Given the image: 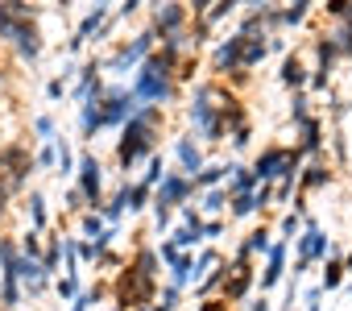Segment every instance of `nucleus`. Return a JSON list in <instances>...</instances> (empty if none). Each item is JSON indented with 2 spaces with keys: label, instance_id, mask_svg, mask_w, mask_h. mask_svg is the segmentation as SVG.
Returning <instances> with one entry per match:
<instances>
[{
  "label": "nucleus",
  "instance_id": "1",
  "mask_svg": "<svg viewBox=\"0 0 352 311\" xmlns=\"http://www.w3.org/2000/svg\"><path fill=\"white\" fill-rule=\"evenodd\" d=\"M166 120V108H137L124 125H120V137H116V167L124 171H137L141 162H149L157 153V129Z\"/></svg>",
  "mask_w": 352,
  "mask_h": 311
},
{
  "label": "nucleus",
  "instance_id": "2",
  "mask_svg": "<svg viewBox=\"0 0 352 311\" xmlns=\"http://www.w3.org/2000/svg\"><path fill=\"white\" fill-rule=\"evenodd\" d=\"M174 54L166 50H153L137 71H133V83H129V96L141 104V108H166L174 96H179V83H174Z\"/></svg>",
  "mask_w": 352,
  "mask_h": 311
},
{
  "label": "nucleus",
  "instance_id": "3",
  "mask_svg": "<svg viewBox=\"0 0 352 311\" xmlns=\"http://www.w3.org/2000/svg\"><path fill=\"white\" fill-rule=\"evenodd\" d=\"M0 42H9L17 50L21 63H38L42 50H46V38L30 13V5H21V0H9V5H0Z\"/></svg>",
  "mask_w": 352,
  "mask_h": 311
},
{
  "label": "nucleus",
  "instance_id": "4",
  "mask_svg": "<svg viewBox=\"0 0 352 311\" xmlns=\"http://www.w3.org/2000/svg\"><path fill=\"white\" fill-rule=\"evenodd\" d=\"M212 100H216V83H212V79L195 83V92H191V100H187V120L195 125V133H199L208 145H220V141L228 137V125H224V116H220V104H212Z\"/></svg>",
  "mask_w": 352,
  "mask_h": 311
},
{
  "label": "nucleus",
  "instance_id": "5",
  "mask_svg": "<svg viewBox=\"0 0 352 311\" xmlns=\"http://www.w3.org/2000/svg\"><path fill=\"white\" fill-rule=\"evenodd\" d=\"M298 167H302V153H298L294 145H282V141L265 145L257 158L249 162V171H253V179H257L261 187H274V183H282V179H298Z\"/></svg>",
  "mask_w": 352,
  "mask_h": 311
},
{
  "label": "nucleus",
  "instance_id": "6",
  "mask_svg": "<svg viewBox=\"0 0 352 311\" xmlns=\"http://www.w3.org/2000/svg\"><path fill=\"white\" fill-rule=\"evenodd\" d=\"M327 257H331V237L319 228L315 216H307L302 220V233L294 237V266H286V274L290 278H302L311 266H323Z\"/></svg>",
  "mask_w": 352,
  "mask_h": 311
},
{
  "label": "nucleus",
  "instance_id": "7",
  "mask_svg": "<svg viewBox=\"0 0 352 311\" xmlns=\"http://www.w3.org/2000/svg\"><path fill=\"white\" fill-rule=\"evenodd\" d=\"M153 50H157V34H153V30H141V34L124 38L108 58H100V71H108V75H129V71H137Z\"/></svg>",
  "mask_w": 352,
  "mask_h": 311
},
{
  "label": "nucleus",
  "instance_id": "8",
  "mask_svg": "<svg viewBox=\"0 0 352 311\" xmlns=\"http://www.w3.org/2000/svg\"><path fill=\"white\" fill-rule=\"evenodd\" d=\"M96 108H100V129H120L141 104L129 96L124 83H104V92L96 96Z\"/></svg>",
  "mask_w": 352,
  "mask_h": 311
},
{
  "label": "nucleus",
  "instance_id": "9",
  "mask_svg": "<svg viewBox=\"0 0 352 311\" xmlns=\"http://www.w3.org/2000/svg\"><path fill=\"white\" fill-rule=\"evenodd\" d=\"M75 191L83 195V204H87V212H96L100 204H104V162H100V153H91V149H83L79 153V167H75Z\"/></svg>",
  "mask_w": 352,
  "mask_h": 311
},
{
  "label": "nucleus",
  "instance_id": "10",
  "mask_svg": "<svg viewBox=\"0 0 352 311\" xmlns=\"http://www.w3.org/2000/svg\"><path fill=\"white\" fill-rule=\"evenodd\" d=\"M170 153H174V162H179L174 171L187 175V179H195V175L208 167V153H204V145H199L191 133H179V137H174V141H170Z\"/></svg>",
  "mask_w": 352,
  "mask_h": 311
},
{
  "label": "nucleus",
  "instance_id": "11",
  "mask_svg": "<svg viewBox=\"0 0 352 311\" xmlns=\"http://www.w3.org/2000/svg\"><path fill=\"white\" fill-rule=\"evenodd\" d=\"M245 42H249V34H241V30L232 38H220L212 46V71L216 75H236L241 63H245Z\"/></svg>",
  "mask_w": 352,
  "mask_h": 311
},
{
  "label": "nucleus",
  "instance_id": "12",
  "mask_svg": "<svg viewBox=\"0 0 352 311\" xmlns=\"http://www.w3.org/2000/svg\"><path fill=\"white\" fill-rule=\"evenodd\" d=\"M149 30L157 34V38H174V34H183L187 30V21H191V13H187V5H153L149 9Z\"/></svg>",
  "mask_w": 352,
  "mask_h": 311
},
{
  "label": "nucleus",
  "instance_id": "13",
  "mask_svg": "<svg viewBox=\"0 0 352 311\" xmlns=\"http://www.w3.org/2000/svg\"><path fill=\"white\" fill-rule=\"evenodd\" d=\"M108 17H112V9H108V5H91V9L83 13V21L75 25V34L67 38V54H79V50L91 42V34H100V30L108 25Z\"/></svg>",
  "mask_w": 352,
  "mask_h": 311
},
{
  "label": "nucleus",
  "instance_id": "14",
  "mask_svg": "<svg viewBox=\"0 0 352 311\" xmlns=\"http://www.w3.org/2000/svg\"><path fill=\"white\" fill-rule=\"evenodd\" d=\"M286 261H290V245L274 237V245H270V253H265V270L257 274L261 294H265V290H274V286H282V278H286Z\"/></svg>",
  "mask_w": 352,
  "mask_h": 311
},
{
  "label": "nucleus",
  "instance_id": "15",
  "mask_svg": "<svg viewBox=\"0 0 352 311\" xmlns=\"http://www.w3.org/2000/svg\"><path fill=\"white\" fill-rule=\"evenodd\" d=\"M331 183V162L327 158H311V162H302L298 167V200H307V191H319V187H327Z\"/></svg>",
  "mask_w": 352,
  "mask_h": 311
},
{
  "label": "nucleus",
  "instance_id": "16",
  "mask_svg": "<svg viewBox=\"0 0 352 311\" xmlns=\"http://www.w3.org/2000/svg\"><path fill=\"white\" fill-rule=\"evenodd\" d=\"M112 200H116L129 216H137V212H145V208L153 204V191H149V187H141L137 179H124V183L116 187V195H112Z\"/></svg>",
  "mask_w": 352,
  "mask_h": 311
},
{
  "label": "nucleus",
  "instance_id": "17",
  "mask_svg": "<svg viewBox=\"0 0 352 311\" xmlns=\"http://www.w3.org/2000/svg\"><path fill=\"white\" fill-rule=\"evenodd\" d=\"M278 79H282V87H290V92H307V79H311V63H307L302 54H286V63H282Z\"/></svg>",
  "mask_w": 352,
  "mask_h": 311
},
{
  "label": "nucleus",
  "instance_id": "18",
  "mask_svg": "<svg viewBox=\"0 0 352 311\" xmlns=\"http://www.w3.org/2000/svg\"><path fill=\"white\" fill-rule=\"evenodd\" d=\"M302 158H323V120L311 116L307 125H298V145H294Z\"/></svg>",
  "mask_w": 352,
  "mask_h": 311
},
{
  "label": "nucleus",
  "instance_id": "19",
  "mask_svg": "<svg viewBox=\"0 0 352 311\" xmlns=\"http://www.w3.org/2000/svg\"><path fill=\"white\" fill-rule=\"evenodd\" d=\"M228 167H232V162H208V167H204V171L191 179V183H195V191H212V187H224V183H228Z\"/></svg>",
  "mask_w": 352,
  "mask_h": 311
},
{
  "label": "nucleus",
  "instance_id": "20",
  "mask_svg": "<svg viewBox=\"0 0 352 311\" xmlns=\"http://www.w3.org/2000/svg\"><path fill=\"white\" fill-rule=\"evenodd\" d=\"M25 212H30V228H34V233H42V228L50 224V208H46V195H42L38 187H30V195H25Z\"/></svg>",
  "mask_w": 352,
  "mask_h": 311
},
{
  "label": "nucleus",
  "instance_id": "21",
  "mask_svg": "<svg viewBox=\"0 0 352 311\" xmlns=\"http://www.w3.org/2000/svg\"><path fill=\"white\" fill-rule=\"evenodd\" d=\"M54 149H58V167H54V175L58 179H75V167H79V153L71 149V137H54Z\"/></svg>",
  "mask_w": 352,
  "mask_h": 311
},
{
  "label": "nucleus",
  "instance_id": "22",
  "mask_svg": "<svg viewBox=\"0 0 352 311\" xmlns=\"http://www.w3.org/2000/svg\"><path fill=\"white\" fill-rule=\"evenodd\" d=\"M311 13H315L311 0H294V5H282V9H278V25L298 30V25H307V17H311Z\"/></svg>",
  "mask_w": 352,
  "mask_h": 311
},
{
  "label": "nucleus",
  "instance_id": "23",
  "mask_svg": "<svg viewBox=\"0 0 352 311\" xmlns=\"http://www.w3.org/2000/svg\"><path fill=\"white\" fill-rule=\"evenodd\" d=\"M270 245H274V228H265V224H257V228L245 233V241H241V249H245L249 257H265Z\"/></svg>",
  "mask_w": 352,
  "mask_h": 311
},
{
  "label": "nucleus",
  "instance_id": "24",
  "mask_svg": "<svg viewBox=\"0 0 352 311\" xmlns=\"http://www.w3.org/2000/svg\"><path fill=\"white\" fill-rule=\"evenodd\" d=\"M199 200H204L199 204V216H212L216 220L220 212H228V183L224 187H212V191H199Z\"/></svg>",
  "mask_w": 352,
  "mask_h": 311
},
{
  "label": "nucleus",
  "instance_id": "25",
  "mask_svg": "<svg viewBox=\"0 0 352 311\" xmlns=\"http://www.w3.org/2000/svg\"><path fill=\"white\" fill-rule=\"evenodd\" d=\"M344 282H348V274H344V261H340V257H327V261H323V274H319V282H315V286L327 294V290H340Z\"/></svg>",
  "mask_w": 352,
  "mask_h": 311
},
{
  "label": "nucleus",
  "instance_id": "26",
  "mask_svg": "<svg viewBox=\"0 0 352 311\" xmlns=\"http://www.w3.org/2000/svg\"><path fill=\"white\" fill-rule=\"evenodd\" d=\"M257 212H261L257 191L253 195H228V220H253Z\"/></svg>",
  "mask_w": 352,
  "mask_h": 311
},
{
  "label": "nucleus",
  "instance_id": "27",
  "mask_svg": "<svg viewBox=\"0 0 352 311\" xmlns=\"http://www.w3.org/2000/svg\"><path fill=\"white\" fill-rule=\"evenodd\" d=\"M327 34H331V42L340 46V54H344V58H352V5H348L344 21H336V25H331Z\"/></svg>",
  "mask_w": 352,
  "mask_h": 311
},
{
  "label": "nucleus",
  "instance_id": "28",
  "mask_svg": "<svg viewBox=\"0 0 352 311\" xmlns=\"http://www.w3.org/2000/svg\"><path fill=\"white\" fill-rule=\"evenodd\" d=\"M166 171H170V167H166V158H162V149H157V153H153V158L145 162V171H141V179H137V183L153 191V187L162 183V175H166Z\"/></svg>",
  "mask_w": 352,
  "mask_h": 311
},
{
  "label": "nucleus",
  "instance_id": "29",
  "mask_svg": "<svg viewBox=\"0 0 352 311\" xmlns=\"http://www.w3.org/2000/svg\"><path fill=\"white\" fill-rule=\"evenodd\" d=\"M311 116H315V112H311V96H307V92H294V96H290V120H294V129L307 125Z\"/></svg>",
  "mask_w": 352,
  "mask_h": 311
},
{
  "label": "nucleus",
  "instance_id": "30",
  "mask_svg": "<svg viewBox=\"0 0 352 311\" xmlns=\"http://www.w3.org/2000/svg\"><path fill=\"white\" fill-rule=\"evenodd\" d=\"M302 220H307V216H298V212H286V216H282V220H278V233H274V237H278V241H286V245H290V241H294V237H298V233H302Z\"/></svg>",
  "mask_w": 352,
  "mask_h": 311
},
{
  "label": "nucleus",
  "instance_id": "31",
  "mask_svg": "<svg viewBox=\"0 0 352 311\" xmlns=\"http://www.w3.org/2000/svg\"><path fill=\"white\" fill-rule=\"evenodd\" d=\"M104 228H108V224H104L96 212H83V216H79V241H100Z\"/></svg>",
  "mask_w": 352,
  "mask_h": 311
},
{
  "label": "nucleus",
  "instance_id": "32",
  "mask_svg": "<svg viewBox=\"0 0 352 311\" xmlns=\"http://www.w3.org/2000/svg\"><path fill=\"white\" fill-rule=\"evenodd\" d=\"M54 167H58V149H54V141H42V149L34 153V171H50L54 175Z\"/></svg>",
  "mask_w": 352,
  "mask_h": 311
},
{
  "label": "nucleus",
  "instance_id": "33",
  "mask_svg": "<svg viewBox=\"0 0 352 311\" xmlns=\"http://www.w3.org/2000/svg\"><path fill=\"white\" fill-rule=\"evenodd\" d=\"M50 286H54V294H58V299H67V303H71V299L79 294V274H58Z\"/></svg>",
  "mask_w": 352,
  "mask_h": 311
},
{
  "label": "nucleus",
  "instance_id": "34",
  "mask_svg": "<svg viewBox=\"0 0 352 311\" xmlns=\"http://www.w3.org/2000/svg\"><path fill=\"white\" fill-rule=\"evenodd\" d=\"M179 303H183V290L166 282V286L157 290V303H153V307H157V311H179Z\"/></svg>",
  "mask_w": 352,
  "mask_h": 311
},
{
  "label": "nucleus",
  "instance_id": "35",
  "mask_svg": "<svg viewBox=\"0 0 352 311\" xmlns=\"http://www.w3.org/2000/svg\"><path fill=\"white\" fill-rule=\"evenodd\" d=\"M34 133H38L42 141H54V137H58V120H54L50 112H38V116H34Z\"/></svg>",
  "mask_w": 352,
  "mask_h": 311
},
{
  "label": "nucleus",
  "instance_id": "36",
  "mask_svg": "<svg viewBox=\"0 0 352 311\" xmlns=\"http://www.w3.org/2000/svg\"><path fill=\"white\" fill-rule=\"evenodd\" d=\"M228 137H232V149H241V153H245V149H249V141H253V125L245 120V125H236Z\"/></svg>",
  "mask_w": 352,
  "mask_h": 311
},
{
  "label": "nucleus",
  "instance_id": "37",
  "mask_svg": "<svg viewBox=\"0 0 352 311\" xmlns=\"http://www.w3.org/2000/svg\"><path fill=\"white\" fill-rule=\"evenodd\" d=\"M298 303H302V311H323V290H319V286H307V290L298 294Z\"/></svg>",
  "mask_w": 352,
  "mask_h": 311
},
{
  "label": "nucleus",
  "instance_id": "38",
  "mask_svg": "<svg viewBox=\"0 0 352 311\" xmlns=\"http://www.w3.org/2000/svg\"><path fill=\"white\" fill-rule=\"evenodd\" d=\"M67 83H71L67 75H50V83H46V100H50V104L63 100V96H67Z\"/></svg>",
  "mask_w": 352,
  "mask_h": 311
},
{
  "label": "nucleus",
  "instance_id": "39",
  "mask_svg": "<svg viewBox=\"0 0 352 311\" xmlns=\"http://www.w3.org/2000/svg\"><path fill=\"white\" fill-rule=\"evenodd\" d=\"M224 228H228V220H224V216L204 220V241H220V237H224Z\"/></svg>",
  "mask_w": 352,
  "mask_h": 311
},
{
  "label": "nucleus",
  "instance_id": "40",
  "mask_svg": "<svg viewBox=\"0 0 352 311\" xmlns=\"http://www.w3.org/2000/svg\"><path fill=\"white\" fill-rule=\"evenodd\" d=\"M96 299H100V290H79V294L71 299V311H91Z\"/></svg>",
  "mask_w": 352,
  "mask_h": 311
},
{
  "label": "nucleus",
  "instance_id": "41",
  "mask_svg": "<svg viewBox=\"0 0 352 311\" xmlns=\"http://www.w3.org/2000/svg\"><path fill=\"white\" fill-rule=\"evenodd\" d=\"M323 13H327V21L336 25V21H344V13H348V0H327L323 5Z\"/></svg>",
  "mask_w": 352,
  "mask_h": 311
},
{
  "label": "nucleus",
  "instance_id": "42",
  "mask_svg": "<svg viewBox=\"0 0 352 311\" xmlns=\"http://www.w3.org/2000/svg\"><path fill=\"white\" fill-rule=\"evenodd\" d=\"M63 208H67V212H79V216H83V212H87V204H83V195H79V191H75V183H71V187H67V204H63Z\"/></svg>",
  "mask_w": 352,
  "mask_h": 311
},
{
  "label": "nucleus",
  "instance_id": "43",
  "mask_svg": "<svg viewBox=\"0 0 352 311\" xmlns=\"http://www.w3.org/2000/svg\"><path fill=\"white\" fill-rule=\"evenodd\" d=\"M195 311H228V303L220 299V294H212V299H199V307Z\"/></svg>",
  "mask_w": 352,
  "mask_h": 311
},
{
  "label": "nucleus",
  "instance_id": "44",
  "mask_svg": "<svg viewBox=\"0 0 352 311\" xmlns=\"http://www.w3.org/2000/svg\"><path fill=\"white\" fill-rule=\"evenodd\" d=\"M249 311H274V307H270V299L261 294V299H253V303H249Z\"/></svg>",
  "mask_w": 352,
  "mask_h": 311
},
{
  "label": "nucleus",
  "instance_id": "45",
  "mask_svg": "<svg viewBox=\"0 0 352 311\" xmlns=\"http://www.w3.org/2000/svg\"><path fill=\"white\" fill-rule=\"evenodd\" d=\"M141 311H157V307H153V303H149V307H141Z\"/></svg>",
  "mask_w": 352,
  "mask_h": 311
},
{
  "label": "nucleus",
  "instance_id": "46",
  "mask_svg": "<svg viewBox=\"0 0 352 311\" xmlns=\"http://www.w3.org/2000/svg\"><path fill=\"white\" fill-rule=\"evenodd\" d=\"M0 311H9V307H0Z\"/></svg>",
  "mask_w": 352,
  "mask_h": 311
}]
</instances>
